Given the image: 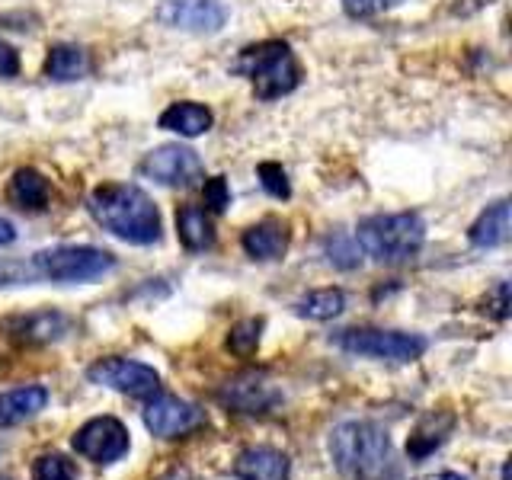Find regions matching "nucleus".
Returning <instances> with one entry per match:
<instances>
[{
    "instance_id": "obj_1",
    "label": "nucleus",
    "mask_w": 512,
    "mask_h": 480,
    "mask_svg": "<svg viewBox=\"0 0 512 480\" xmlns=\"http://www.w3.org/2000/svg\"><path fill=\"white\" fill-rule=\"evenodd\" d=\"M87 212L103 231L135 247H151L164 234L154 199L135 183H100L87 196Z\"/></svg>"
},
{
    "instance_id": "obj_2",
    "label": "nucleus",
    "mask_w": 512,
    "mask_h": 480,
    "mask_svg": "<svg viewBox=\"0 0 512 480\" xmlns=\"http://www.w3.org/2000/svg\"><path fill=\"white\" fill-rule=\"evenodd\" d=\"M330 458L349 480H381L391 464V439L375 423L352 420L333 429Z\"/></svg>"
},
{
    "instance_id": "obj_3",
    "label": "nucleus",
    "mask_w": 512,
    "mask_h": 480,
    "mask_svg": "<svg viewBox=\"0 0 512 480\" xmlns=\"http://www.w3.org/2000/svg\"><path fill=\"white\" fill-rule=\"evenodd\" d=\"M231 71L247 77L253 84V93L266 103L288 96L301 84V64L292 52V45L282 39H266V42L240 48Z\"/></svg>"
},
{
    "instance_id": "obj_4",
    "label": "nucleus",
    "mask_w": 512,
    "mask_h": 480,
    "mask_svg": "<svg viewBox=\"0 0 512 480\" xmlns=\"http://www.w3.org/2000/svg\"><path fill=\"white\" fill-rule=\"evenodd\" d=\"M356 244L362 256H372L378 263H407L426 244V221L416 212H394V215H372L359 221Z\"/></svg>"
},
{
    "instance_id": "obj_5",
    "label": "nucleus",
    "mask_w": 512,
    "mask_h": 480,
    "mask_svg": "<svg viewBox=\"0 0 512 480\" xmlns=\"http://www.w3.org/2000/svg\"><path fill=\"white\" fill-rule=\"evenodd\" d=\"M32 272L39 279L48 282H93V279H103L106 272L116 269V256L109 250L100 247H87V244H64V247H48L39 250L32 256Z\"/></svg>"
},
{
    "instance_id": "obj_6",
    "label": "nucleus",
    "mask_w": 512,
    "mask_h": 480,
    "mask_svg": "<svg viewBox=\"0 0 512 480\" xmlns=\"http://www.w3.org/2000/svg\"><path fill=\"white\" fill-rule=\"evenodd\" d=\"M336 346L365 359H384V362H413L426 352V336L420 333H400V330H340Z\"/></svg>"
},
{
    "instance_id": "obj_7",
    "label": "nucleus",
    "mask_w": 512,
    "mask_h": 480,
    "mask_svg": "<svg viewBox=\"0 0 512 480\" xmlns=\"http://www.w3.org/2000/svg\"><path fill=\"white\" fill-rule=\"evenodd\" d=\"M138 173L144 180L170 189H189L199 180H205L202 157L192 148H186V144H160L151 154H144Z\"/></svg>"
},
{
    "instance_id": "obj_8",
    "label": "nucleus",
    "mask_w": 512,
    "mask_h": 480,
    "mask_svg": "<svg viewBox=\"0 0 512 480\" xmlns=\"http://www.w3.org/2000/svg\"><path fill=\"white\" fill-rule=\"evenodd\" d=\"M157 23L180 32H196V36H215L228 23V4L224 0H160Z\"/></svg>"
},
{
    "instance_id": "obj_9",
    "label": "nucleus",
    "mask_w": 512,
    "mask_h": 480,
    "mask_svg": "<svg viewBox=\"0 0 512 480\" xmlns=\"http://www.w3.org/2000/svg\"><path fill=\"white\" fill-rule=\"evenodd\" d=\"M87 378L93 384H103V388H112L128 397H151L160 388V375L151 365L135 362V359H119V356L93 362L87 368Z\"/></svg>"
},
{
    "instance_id": "obj_10",
    "label": "nucleus",
    "mask_w": 512,
    "mask_h": 480,
    "mask_svg": "<svg viewBox=\"0 0 512 480\" xmlns=\"http://www.w3.org/2000/svg\"><path fill=\"white\" fill-rule=\"evenodd\" d=\"M71 445L80 458L96 461V464H112L128 452L132 439H128V429L116 416H96V420L84 423L74 432Z\"/></svg>"
},
{
    "instance_id": "obj_11",
    "label": "nucleus",
    "mask_w": 512,
    "mask_h": 480,
    "mask_svg": "<svg viewBox=\"0 0 512 480\" xmlns=\"http://www.w3.org/2000/svg\"><path fill=\"white\" fill-rule=\"evenodd\" d=\"M205 423V413L196 404H186L180 397L170 394H151L148 407H144V426L160 439H176L186 432L199 429Z\"/></svg>"
},
{
    "instance_id": "obj_12",
    "label": "nucleus",
    "mask_w": 512,
    "mask_h": 480,
    "mask_svg": "<svg viewBox=\"0 0 512 480\" xmlns=\"http://www.w3.org/2000/svg\"><path fill=\"white\" fill-rule=\"evenodd\" d=\"M221 404L231 407L237 413H253V416H263L272 413L282 404V391L272 384L269 378L247 372V375H237L221 388Z\"/></svg>"
},
{
    "instance_id": "obj_13",
    "label": "nucleus",
    "mask_w": 512,
    "mask_h": 480,
    "mask_svg": "<svg viewBox=\"0 0 512 480\" xmlns=\"http://www.w3.org/2000/svg\"><path fill=\"white\" fill-rule=\"evenodd\" d=\"M234 477L237 480H288V455L279 448L256 445L240 452L234 461Z\"/></svg>"
},
{
    "instance_id": "obj_14",
    "label": "nucleus",
    "mask_w": 512,
    "mask_h": 480,
    "mask_svg": "<svg viewBox=\"0 0 512 480\" xmlns=\"http://www.w3.org/2000/svg\"><path fill=\"white\" fill-rule=\"evenodd\" d=\"M240 247H244V253L250 256V260H260V263L279 260V256L288 250V228L279 218H266V221L253 224V228L244 231Z\"/></svg>"
},
{
    "instance_id": "obj_15",
    "label": "nucleus",
    "mask_w": 512,
    "mask_h": 480,
    "mask_svg": "<svg viewBox=\"0 0 512 480\" xmlns=\"http://www.w3.org/2000/svg\"><path fill=\"white\" fill-rule=\"evenodd\" d=\"M157 125L164 128V132H176L180 138H199L215 125V116L208 106H202L196 100H183V103H173L160 112Z\"/></svg>"
},
{
    "instance_id": "obj_16",
    "label": "nucleus",
    "mask_w": 512,
    "mask_h": 480,
    "mask_svg": "<svg viewBox=\"0 0 512 480\" xmlns=\"http://www.w3.org/2000/svg\"><path fill=\"white\" fill-rule=\"evenodd\" d=\"M48 404V391L39 388V384H26V388H13L0 394V429L20 426L26 420H32L39 410H45Z\"/></svg>"
},
{
    "instance_id": "obj_17",
    "label": "nucleus",
    "mask_w": 512,
    "mask_h": 480,
    "mask_svg": "<svg viewBox=\"0 0 512 480\" xmlns=\"http://www.w3.org/2000/svg\"><path fill=\"white\" fill-rule=\"evenodd\" d=\"M509 199H496L493 205H487L484 212L477 215V221L468 228V240L480 250L490 247H503L509 240Z\"/></svg>"
},
{
    "instance_id": "obj_18",
    "label": "nucleus",
    "mask_w": 512,
    "mask_h": 480,
    "mask_svg": "<svg viewBox=\"0 0 512 480\" xmlns=\"http://www.w3.org/2000/svg\"><path fill=\"white\" fill-rule=\"evenodd\" d=\"M7 196L16 208H23V212H42L48 199H52V186H48V180L36 167H20L10 176Z\"/></svg>"
},
{
    "instance_id": "obj_19",
    "label": "nucleus",
    "mask_w": 512,
    "mask_h": 480,
    "mask_svg": "<svg viewBox=\"0 0 512 480\" xmlns=\"http://www.w3.org/2000/svg\"><path fill=\"white\" fill-rule=\"evenodd\" d=\"M90 74V55L80 45H52L45 58V77L55 80V84H71V80H80Z\"/></svg>"
},
{
    "instance_id": "obj_20",
    "label": "nucleus",
    "mask_w": 512,
    "mask_h": 480,
    "mask_svg": "<svg viewBox=\"0 0 512 480\" xmlns=\"http://www.w3.org/2000/svg\"><path fill=\"white\" fill-rule=\"evenodd\" d=\"M176 234H180V244L192 253L208 250L215 244V224L199 205H183L176 212Z\"/></svg>"
},
{
    "instance_id": "obj_21",
    "label": "nucleus",
    "mask_w": 512,
    "mask_h": 480,
    "mask_svg": "<svg viewBox=\"0 0 512 480\" xmlns=\"http://www.w3.org/2000/svg\"><path fill=\"white\" fill-rule=\"evenodd\" d=\"M13 336L23 343H52L68 333V317L58 311H36L29 317H16L10 324Z\"/></svg>"
},
{
    "instance_id": "obj_22",
    "label": "nucleus",
    "mask_w": 512,
    "mask_h": 480,
    "mask_svg": "<svg viewBox=\"0 0 512 480\" xmlns=\"http://www.w3.org/2000/svg\"><path fill=\"white\" fill-rule=\"evenodd\" d=\"M346 311V295L343 288H317L304 298L295 301V314L308 320H333Z\"/></svg>"
},
{
    "instance_id": "obj_23",
    "label": "nucleus",
    "mask_w": 512,
    "mask_h": 480,
    "mask_svg": "<svg viewBox=\"0 0 512 480\" xmlns=\"http://www.w3.org/2000/svg\"><path fill=\"white\" fill-rule=\"evenodd\" d=\"M263 330H266V320L263 317L240 320V324H234L231 333H228V349L234 352V356H240V359L253 356L256 346H260V340H263Z\"/></svg>"
},
{
    "instance_id": "obj_24",
    "label": "nucleus",
    "mask_w": 512,
    "mask_h": 480,
    "mask_svg": "<svg viewBox=\"0 0 512 480\" xmlns=\"http://www.w3.org/2000/svg\"><path fill=\"white\" fill-rule=\"evenodd\" d=\"M327 260L336 269H356V266H362V250L356 244V237H352V234H333L327 240Z\"/></svg>"
},
{
    "instance_id": "obj_25",
    "label": "nucleus",
    "mask_w": 512,
    "mask_h": 480,
    "mask_svg": "<svg viewBox=\"0 0 512 480\" xmlns=\"http://www.w3.org/2000/svg\"><path fill=\"white\" fill-rule=\"evenodd\" d=\"M32 480H77V464L58 452L42 455L32 464Z\"/></svg>"
},
{
    "instance_id": "obj_26",
    "label": "nucleus",
    "mask_w": 512,
    "mask_h": 480,
    "mask_svg": "<svg viewBox=\"0 0 512 480\" xmlns=\"http://www.w3.org/2000/svg\"><path fill=\"white\" fill-rule=\"evenodd\" d=\"M256 176H260L263 189L269 192L272 199H288V196H292V183H288V173L282 170V164H276V160H263V164L256 167Z\"/></svg>"
},
{
    "instance_id": "obj_27",
    "label": "nucleus",
    "mask_w": 512,
    "mask_h": 480,
    "mask_svg": "<svg viewBox=\"0 0 512 480\" xmlns=\"http://www.w3.org/2000/svg\"><path fill=\"white\" fill-rule=\"evenodd\" d=\"M202 202H205V212H212V215L228 212V205H231L228 180H224V176H208L202 183Z\"/></svg>"
},
{
    "instance_id": "obj_28",
    "label": "nucleus",
    "mask_w": 512,
    "mask_h": 480,
    "mask_svg": "<svg viewBox=\"0 0 512 480\" xmlns=\"http://www.w3.org/2000/svg\"><path fill=\"white\" fill-rule=\"evenodd\" d=\"M445 432L448 429H426V423L416 429V436H410V442H407V452L410 455H416V458H423V455H429V452H436V448L445 442Z\"/></svg>"
},
{
    "instance_id": "obj_29",
    "label": "nucleus",
    "mask_w": 512,
    "mask_h": 480,
    "mask_svg": "<svg viewBox=\"0 0 512 480\" xmlns=\"http://www.w3.org/2000/svg\"><path fill=\"white\" fill-rule=\"evenodd\" d=\"M404 0H343V10L352 20H368V16H378L384 10H394Z\"/></svg>"
},
{
    "instance_id": "obj_30",
    "label": "nucleus",
    "mask_w": 512,
    "mask_h": 480,
    "mask_svg": "<svg viewBox=\"0 0 512 480\" xmlns=\"http://www.w3.org/2000/svg\"><path fill=\"white\" fill-rule=\"evenodd\" d=\"M20 74V52L0 39V77H16Z\"/></svg>"
},
{
    "instance_id": "obj_31",
    "label": "nucleus",
    "mask_w": 512,
    "mask_h": 480,
    "mask_svg": "<svg viewBox=\"0 0 512 480\" xmlns=\"http://www.w3.org/2000/svg\"><path fill=\"white\" fill-rule=\"evenodd\" d=\"M487 308L496 320H506L509 317V285L500 282L493 288V298H487Z\"/></svg>"
},
{
    "instance_id": "obj_32",
    "label": "nucleus",
    "mask_w": 512,
    "mask_h": 480,
    "mask_svg": "<svg viewBox=\"0 0 512 480\" xmlns=\"http://www.w3.org/2000/svg\"><path fill=\"white\" fill-rule=\"evenodd\" d=\"M36 272L32 266H20V263H0V285H13V282H26Z\"/></svg>"
},
{
    "instance_id": "obj_33",
    "label": "nucleus",
    "mask_w": 512,
    "mask_h": 480,
    "mask_svg": "<svg viewBox=\"0 0 512 480\" xmlns=\"http://www.w3.org/2000/svg\"><path fill=\"white\" fill-rule=\"evenodd\" d=\"M16 240V228H13V221H7L4 215H0V247H10Z\"/></svg>"
},
{
    "instance_id": "obj_34",
    "label": "nucleus",
    "mask_w": 512,
    "mask_h": 480,
    "mask_svg": "<svg viewBox=\"0 0 512 480\" xmlns=\"http://www.w3.org/2000/svg\"><path fill=\"white\" fill-rule=\"evenodd\" d=\"M423 480H468V477L458 474V471H442V474H429V477H423Z\"/></svg>"
},
{
    "instance_id": "obj_35",
    "label": "nucleus",
    "mask_w": 512,
    "mask_h": 480,
    "mask_svg": "<svg viewBox=\"0 0 512 480\" xmlns=\"http://www.w3.org/2000/svg\"><path fill=\"white\" fill-rule=\"evenodd\" d=\"M164 480H189V477H186V471H170Z\"/></svg>"
},
{
    "instance_id": "obj_36",
    "label": "nucleus",
    "mask_w": 512,
    "mask_h": 480,
    "mask_svg": "<svg viewBox=\"0 0 512 480\" xmlns=\"http://www.w3.org/2000/svg\"><path fill=\"white\" fill-rule=\"evenodd\" d=\"M0 480H10V477H0Z\"/></svg>"
}]
</instances>
